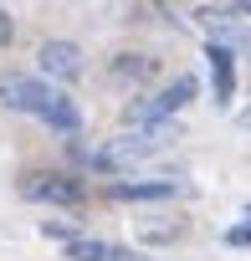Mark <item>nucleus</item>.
<instances>
[{"mask_svg": "<svg viewBox=\"0 0 251 261\" xmlns=\"http://www.w3.org/2000/svg\"><path fill=\"white\" fill-rule=\"evenodd\" d=\"M0 102H6L11 113H26V118L57 128V134H77V128H82L77 102L67 92H57L52 82H41V77H6V82H0Z\"/></svg>", "mask_w": 251, "mask_h": 261, "instance_id": "obj_1", "label": "nucleus"}, {"mask_svg": "<svg viewBox=\"0 0 251 261\" xmlns=\"http://www.w3.org/2000/svg\"><path fill=\"white\" fill-rule=\"evenodd\" d=\"M195 92H200V82H195V77L185 72V77H174V82H169V87H164L159 97H149V102H134V108H129V123H134V128L164 123V118H169V113H180V108H185V102H190Z\"/></svg>", "mask_w": 251, "mask_h": 261, "instance_id": "obj_2", "label": "nucleus"}, {"mask_svg": "<svg viewBox=\"0 0 251 261\" xmlns=\"http://www.w3.org/2000/svg\"><path fill=\"white\" fill-rule=\"evenodd\" d=\"M21 195L36 200V205H77L82 179H72V174H21Z\"/></svg>", "mask_w": 251, "mask_h": 261, "instance_id": "obj_3", "label": "nucleus"}, {"mask_svg": "<svg viewBox=\"0 0 251 261\" xmlns=\"http://www.w3.org/2000/svg\"><path fill=\"white\" fill-rule=\"evenodd\" d=\"M36 62H41V72L57 77V82H77V77H82V51H77L72 41H41Z\"/></svg>", "mask_w": 251, "mask_h": 261, "instance_id": "obj_4", "label": "nucleus"}, {"mask_svg": "<svg viewBox=\"0 0 251 261\" xmlns=\"http://www.w3.org/2000/svg\"><path fill=\"white\" fill-rule=\"evenodd\" d=\"M108 195L113 200H174V195H185V185L180 179H118V185H108Z\"/></svg>", "mask_w": 251, "mask_h": 261, "instance_id": "obj_5", "label": "nucleus"}, {"mask_svg": "<svg viewBox=\"0 0 251 261\" xmlns=\"http://www.w3.org/2000/svg\"><path fill=\"white\" fill-rule=\"evenodd\" d=\"M205 62H210L215 102H220V108H231V97H236V57H231V46H210V51H205Z\"/></svg>", "mask_w": 251, "mask_h": 261, "instance_id": "obj_6", "label": "nucleus"}, {"mask_svg": "<svg viewBox=\"0 0 251 261\" xmlns=\"http://www.w3.org/2000/svg\"><path fill=\"white\" fill-rule=\"evenodd\" d=\"M67 256H72V261H123L118 246H108V241H87V236H72V241H67Z\"/></svg>", "mask_w": 251, "mask_h": 261, "instance_id": "obj_7", "label": "nucleus"}, {"mask_svg": "<svg viewBox=\"0 0 251 261\" xmlns=\"http://www.w3.org/2000/svg\"><path fill=\"white\" fill-rule=\"evenodd\" d=\"M149 72H154V62H149V57H139V62L118 57V62H113V77H149Z\"/></svg>", "mask_w": 251, "mask_h": 261, "instance_id": "obj_8", "label": "nucleus"}, {"mask_svg": "<svg viewBox=\"0 0 251 261\" xmlns=\"http://www.w3.org/2000/svg\"><path fill=\"white\" fill-rule=\"evenodd\" d=\"M225 241H231V246H251V225H231Z\"/></svg>", "mask_w": 251, "mask_h": 261, "instance_id": "obj_9", "label": "nucleus"}, {"mask_svg": "<svg viewBox=\"0 0 251 261\" xmlns=\"http://www.w3.org/2000/svg\"><path fill=\"white\" fill-rule=\"evenodd\" d=\"M11 36H16V26H11V16H6V11H0V51L11 46Z\"/></svg>", "mask_w": 251, "mask_h": 261, "instance_id": "obj_10", "label": "nucleus"}, {"mask_svg": "<svg viewBox=\"0 0 251 261\" xmlns=\"http://www.w3.org/2000/svg\"><path fill=\"white\" fill-rule=\"evenodd\" d=\"M123 261H134V256H123Z\"/></svg>", "mask_w": 251, "mask_h": 261, "instance_id": "obj_11", "label": "nucleus"}, {"mask_svg": "<svg viewBox=\"0 0 251 261\" xmlns=\"http://www.w3.org/2000/svg\"><path fill=\"white\" fill-rule=\"evenodd\" d=\"M246 220H251V210H246Z\"/></svg>", "mask_w": 251, "mask_h": 261, "instance_id": "obj_12", "label": "nucleus"}]
</instances>
